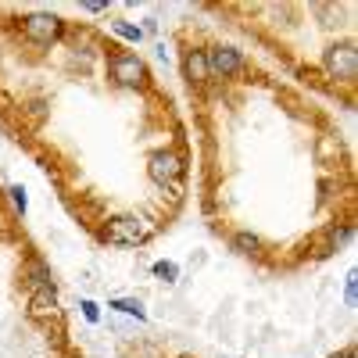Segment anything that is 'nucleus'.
I'll return each mask as SVG.
<instances>
[{
  "instance_id": "1",
  "label": "nucleus",
  "mask_w": 358,
  "mask_h": 358,
  "mask_svg": "<svg viewBox=\"0 0 358 358\" xmlns=\"http://www.w3.org/2000/svg\"><path fill=\"white\" fill-rule=\"evenodd\" d=\"M104 236H108L111 244H118V248H136L140 241H147V226L136 215H118V219L108 222Z\"/></svg>"
},
{
  "instance_id": "2",
  "label": "nucleus",
  "mask_w": 358,
  "mask_h": 358,
  "mask_svg": "<svg viewBox=\"0 0 358 358\" xmlns=\"http://www.w3.org/2000/svg\"><path fill=\"white\" fill-rule=\"evenodd\" d=\"M111 79H115L118 86L136 90V86H143L147 69H143V62H140L136 54H118V57H111Z\"/></svg>"
},
{
  "instance_id": "3",
  "label": "nucleus",
  "mask_w": 358,
  "mask_h": 358,
  "mask_svg": "<svg viewBox=\"0 0 358 358\" xmlns=\"http://www.w3.org/2000/svg\"><path fill=\"white\" fill-rule=\"evenodd\" d=\"M326 69H330L337 79H355L358 76V50L351 43L330 47V50H326Z\"/></svg>"
},
{
  "instance_id": "4",
  "label": "nucleus",
  "mask_w": 358,
  "mask_h": 358,
  "mask_svg": "<svg viewBox=\"0 0 358 358\" xmlns=\"http://www.w3.org/2000/svg\"><path fill=\"white\" fill-rule=\"evenodd\" d=\"M147 176L155 179V183H176L179 176H183V158L172 155V151H158L147 165Z\"/></svg>"
},
{
  "instance_id": "5",
  "label": "nucleus",
  "mask_w": 358,
  "mask_h": 358,
  "mask_svg": "<svg viewBox=\"0 0 358 358\" xmlns=\"http://www.w3.org/2000/svg\"><path fill=\"white\" fill-rule=\"evenodd\" d=\"M22 29L33 43H50V40H57V33H62V18L57 15H29Z\"/></svg>"
},
{
  "instance_id": "6",
  "label": "nucleus",
  "mask_w": 358,
  "mask_h": 358,
  "mask_svg": "<svg viewBox=\"0 0 358 358\" xmlns=\"http://www.w3.org/2000/svg\"><path fill=\"white\" fill-rule=\"evenodd\" d=\"M204 57H208V72H219V76H233L244 65L241 50H233V47H212Z\"/></svg>"
},
{
  "instance_id": "7",
  "label": "nucleus",
  "mask_w": 358,
  "mask_h": 358,
  "mask_svg": "<svg viewBox=\"0 0 358 358\" xmlns=\"http://www.w3.org/2000/svg\"><path fill=\"white\" fill-rule=\"evenodd\" d=\"M183 69H187V79L190 83H204L208 76V57H204V50H187V57H183Z\"/></svg>"
},
{
  "instance_id": "8",
  "label": "nucleus",
  "mask_w": 358,
  "mask_h": 358,
  "mask_svg": "<svg viewBox=\"0 0 358 358\" xmlns=\"http://www.w3.org/2000/svg\"><path fill=\"white\" fill-rule=\"evenodd\" d=\"M54 308H57L54 287H43L40 294H33V305H29V312H33L36 319H47V315H54Z\"/></svg>"
},
{
  "instance_id": "9",
  "label": "nucleus",
  "mask_w": 358,
  "mask_h": 358,
  "mask_svg": "<svg viewBox=\"0 0 358 358\" xmlns=\"http://www.w3.org/2000/svg\"><path fill=\"white\" fill-rule=\"evenodd\" d=\"M233 248L241 251V255H255L258 251V236L255 233H236L233 236Z\"/></svg>"
},
{
  "instance_id": "10",
  "label": "nucleus",
  "mask_w": 358,
  "mask_h": 358,
  "mask_svg": "<svg viewBox=\"0 0 358 358\" xmlns=\"http://www.w3.org/2000/svg\"><path fill=\"white\" fill-rule=\"evenodd\" d=\"M115 33L126 36V40H133V43L143 40V29H136V25H129V22H115Z\"/></svg>"
},
{
  "instance_id": "11",
  "label": "nucleus",
  "mask_w": 358,
  "mask_h": 358,
  "mask_svg": "<svg viewBox=\"0 0 358 358\" xmlns=\"http://www.w3.org/2000/svg\"><path fill=\"white\" fill-rule=\"evenodd\" d=\"M111 308H118V312H129V315H136V319H143V305L140 301H111Z\"/></svg>"
},
{
  "instance_id": "12",
  "label": "nucleus",
  "mask_w": 358,
  "mask_h": 358,
  "mask_svg": "<svg viewBox=\"0 0 358 358\" xmlns=\"http://www.w3.org/2000/svg\"><path fill=\"white\" fill-rule=\"evenodd\" d=\"M176 273H179V268H176L172 262H158V265H155V276H158V280H165V283H172V280H176Z\"/></svg>"
},
{
  "instance_id": "13",
  "label": "nucleus",
  "mask_w": 358,
  "mask_h": 358,
  "mask_svg": "<svg viewBox=\"0 0 358 358\" xmlns=\"http://www.w3.org/2000/svg\"><path fill=\"white\" fill-rule=\"evenodd\" d=\"M11 201H15L18 212H25V208H29V197H25V190H22V187H11Z\"/></svg>"
},
{
  "instance_id": "14",
  "label": "nucleus",
  "mask_w": 358,
  "mask_h": 358,
  "mask_svg": "<svg viewBox=\"0 0 358 358\" xmlns=\"http://www.w3.org/2000/svg\"><path fill=\"white\" fill-rule=\"evenodd\" d=\"M83 315H86L90 322H97V319H101V312H97V305H94V301H83Z\"/></svg>"
},
{
  "instance_id": "15",
  "label": "nucleus",
  "mask_w": 358,
  "mask_h": 358,
  "mask_svg": "<svg viewBox=\"0 0 358 358\" xmlns=\"http://www.w3.org/2000/svg\"><path fill=\"white\" fill-rule=\"evenodd\" d=\"M348 301H355V273L348 276Z\"/></svg>"
}]
</instances>
